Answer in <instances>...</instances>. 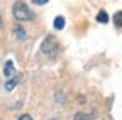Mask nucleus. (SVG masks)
Wrapping results in <instances>:
<instances>
[{
    "mask_svg": "<svg viewBox=\"0 0 122 120\" xmlns=\"http://www.w3.org/2000/svg\"><path fill=\"white\" fill-rule=\"evenodd\" d=\"M19 83V78L17 76H12L7 83H5V90H7V91H12V90L15 88V85H17Z\"/></svg>",
    "mask_w": 122,
    "mask_h": 120,
    "instance_id": "nucleus-4",
    "label": "nucleus"
},
{
    "mask_svg": "<svg viewBox=\"0 0 122 120\" xmlns=\"http://www.w3.org/2000/svg\"><path fill=\"white\" fill-rule=\"evenodd\" d=\"M97 20H98L100 24H107V22H109V15H107V12H105V10L98 12V15H97Z\"/></svg>",
    "mask_w": 122,
    "mask_h": 120,
    "instance_id": "nucleus-5",
    "label": "nucleus"
},
{
    "mask_svg": "<svg viewBox=\"0 0 122 120\" xmlns=\"http://www.w3.org/2000/svg\"><path fill=\"white\" fill-rule=\"evenodd\" d=\"M114 24H115L117 27H122V10L117 12L115 15H114Z\"/></svg>",
    "mask_w": 122,
    "mask_h": 120,
    "instance_id": "nucleus-8",
    "label": "nucleus"
},
{
    "mask_svg": "<svg viewBox=\"0 0 122 120\" xmlns=\"http://www.w3.org/2000/svg\"><path fill=\"white\" fill-rule=\"evenodd\" d=\"M49 0H32V4L34 5H44V4H48Z\"/></svg>",
    "mask_w": 122,
    "mask_h": 120,
    "instance_id": "nucleus-10",
    "label": "nucleus"
},
{
    "mask_svg": "<svg viewBox=\"0 0 122 120\" xmlns=\"http://www.w3.org/2000/svg\"><path fill=\"white\" fill-rule=\"evenodd\" d=\"M41 51L48 56H56V53L59 51V42L56 41L54 36H48L41 44Z\"/></svg>",
    "mask_w": 122,
    "mask_h": 120,
    "instance_id": "nucleus-2",
    "label": "nucleus"
},
{
    "mask_svg": "<svg viewBox=\"0 0 122 120\" xmlns=\"http://www.w3.org/2000/svg\"><path fill=\"white\" fill-rule=\"evenodd\" d=\"M0 29H2V17H0Z\"/></svg>",
    "mask_w": 122,
    "mask_h": 120,
    "instance_id": "nucleus-12",
    "label": "nucleus"
},
{
    "mask_svg": "<svg viewBox=\"0 0 122 120\" xmlns=\"http://www.w3.org/2000/svg\"><path fill=\"white\" fill-rule=\"evenodd\" d=\"M19 120H32V117L27 115V113H24V115H20V117H19Z\"/></svg>",
    "mask_w": 122,
    "mask_h": 120,
    "instance_id": "nucleus-11",
    "label": "nucleus"
},
{
    "mask_svg": "<svg viewBox=\"0 0 122 120\" xmlns=\"http://www.w3.org/2000/svg\"><path fill=\"white\" fill-rule=\"evenodd\" d=\"M4 74L7 78H12L14 74H15V68H14V63L12 61H7L5 66H4Z\"/></svg>",
    "mask_w": 122,
    "mask_h": 120,
    "instance_id": "nucleus-3",
    "label": "nucleus"
},
{
    "mask_svg": "<svg viewBox=\"0 0 122 120\" xmlns=\"http://www.w3.org/2000/svg\"><path fill=\"white\" fill-rule=\"evenodd\" d=\"M12 14L15 20H20V22H27V20H32L36 15L29 10V7L24 4V2H15L14 4V9H12Z\"/></svg>",
    "mask_w": 122,
    "mask_h": 120,
    "instance_id": "nucleus-1",
    "label": "nucleus"
},
{
    "mask_svg": "<svg viewBox=\"0 0 122 120\" xmlns=\"http://www.w3.org/2000/svg\"><path fill=\"white\" fill-rule=\"evenodd\" d=\"M73 120H90V117H88L86 113H76Z\"/></svg>",
    "mask_w": 122,
    "mask_h": 120,
    "instance_id": "nucleus-9",
    "label": "nucleus"
},
{
    "mask_svg": "<svg viewBox=\"0 0 122 120\" xmlns=\"http://www.w3.org/2000/svg\"><path fill=\"white\" fill-rule=\"evenodd\" d=\"M54 29H58V31L65 29V19L63 17H56L54 19Z\"/></svg>",
    "mask_w": 122,
    "mask_h": 120,
    "instance_id": "nucleus-6",
    "label": "nucleus"
},
{
    "mask_svg": "<svg viewBox=\"0 0 122 120\" xmlns=\"http://www.w3.org/2000/svg\"><path fill=\"white\" fill-rule=\"evenodd\" d=\"M14 34L17 36L19 39H24V37H25V31H24L22 27H19V25H17V27H14Z\"/></svg>",
    "mask_w": 122,
    "mask_h": 120,
    "instance_id": "nucleus-7",
    "label": "nucleus"
}]
</instances>
